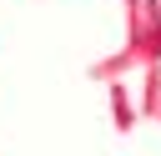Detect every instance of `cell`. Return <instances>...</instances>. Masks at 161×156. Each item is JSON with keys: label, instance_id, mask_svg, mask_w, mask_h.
<instances>
[{"label": "cell", "instance_id": "cell-1", "mask_svg": "<svg viewBox=\"0 0 161 156\" xmlns=\"http://www.w3.org/2000/svg\"><path fill=\"white\" fill-rule=\"evenodd\" d=\"M141 65H146V50L121 40V50H111V55L91 60V70H86V75H91V81H101V86H111V81H126V75H141Z\"/></svg>", "mask_w": 161, "mask_h": 156}, {"label": "cell", "instance_id": "cell-3", "mask_svg": "<svg viewBox=\"0 0 161 156\" xmlns=\"http://www.w3.org/2000/svg\"><path fill=\"white\" fill-rule=\"evenodd\" d=\"M106 106H111V126H116L121 136H131V131L141 126V101L131 96L126 81H111V86H106Z\"/></svg>", "mask_w": 161, "mask_h": 156}, {"label": "cell", "instance_id": "cell-4", "mask_svg": "<svg viewBox=\"0 0 161 156\" xmlns=\"http://www.w3.org/2000/svg\"><path fill=\"white\" fill-rule=\"evenodd\" d=\"M141 121L161 126V60L141 65Z\"/></svg>", "mask_w": 161, "mask_h": 156}, {"label": "cell", "instance_id": "cell-2", "mask_svg": "<svg viewBox=\"0 0 161 156\" xmlns=\"http://www.w3.org/2000/svg\"><path fill=\"white\" fill-rule=\"evenodd\" d=\"M126 15V45H146V35L161 25V0H121Z\"/></svg>", "mask_w": 161, "mask_h": 156}]
</instances>
